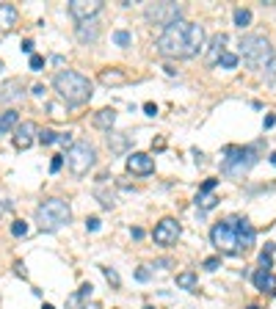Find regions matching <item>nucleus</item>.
Wrapping results in <instances>:
<instances>
[{"instance_id":"47","label":"nucleus","mask_w":276,"mask_h":309,"mask_svg":"<svg viewBox=\"0 0 276 309\" xmlns=\"http://www.w3.org/2000/svg\"><path fill=\"white\" fill-rule=\"evenodd\" d=\"M144 309H155V307H144Z\"/></svg>"},{"instance_id":"16","label":"nucleus","mask_w":276,"mask_h":309,"mask_svg":"<svg viewBox=\"0 0 276 309\" xmlns=\"http://www.w3.org/2000/svg\"><path fill=\"white\" fill-rule=\"evenodd\" d=\"M17 9L9 6V3H0V31H9V28L17 25Z\"/></svg>"},{"instance_id":"29","label":"nucleus","mask_w":276,"mask_h":309,"mask_svg":"<svg viewBox=\"0 0 276 309\" xmlns=\"http://www.w3.org/2000/svg\"><path fill=\"white\" fill-rule=\"evenodd\" d=\"M11 235H14V238H25L28 235V223L25 221H14L11 223Z\"/></svg>"},{"instance_id":"6","label":"nucleus","mask_w":276,"mask_h":309,"mask_svg":"<svg viewBox=\"0 0 276 309\" xmlns=\"http://www.w3.org/2000/svg\"><path fill=\"white\" fill-rule=\"evenodd\" d=\"M94 160H97V149L88 144V141H75V144L67 149V166L75 177L88 174V169L94 166Z\"/></svg>"},{"instance_id":"7","label":"nucleus","mask_w":276,"mask_h":309,"mask_svg":"<svg viewBox=\"0 0 276 309\" xmlns=\"http://www.w3.org/2000/svg\"><path fill=\"white\" fill-rule=\"evenodd\" d=\"M210 240L216 246L218 251H224V254H241V246H238V232H235V223L232 218H226V221H218L210 232Z\"/></svg>"},{"instance_id":"26","label":"nucleus","mask_w":276,"mask_h":309,"mask_svg":"<svg viewBox=\"0 0 276 309\" xmlns=\"http://www.w3.org/2000/svg\"><path fill=\"white\" fill-rule=\"evenodd\" d=\"M218 67L235 69V67H238V55H235V52H224V55H221V61H218Z\"/></svg>"},{"instance_id":"35","label":"nucleus","mask_w":276,"mask_h":309,"mask_svg":"<svg viewBox=\"0 0 276 309\" xmlns=\"http://www.w3.org/2000/svg\"><path fill=\"white\" fill-rule=\"evenodd\" d=\"M86 229L88 232H97V229H100V218H88V221H86Z\"/></svg>"},{"instance_id":"2","label":"nucleus","mask_w":276,"mask_h":309,"mask_svg":"<svg viewBox=\"0 0 276 309\" xmlns=\"http://www.w3.org/2000/svg\"><path fill=\"white\" fill-rule=\"evenodd\" d=\"M52 88L58 91L61 100H67L69 105H83L91 100V80L86 75H80V72H72V69H64L58 75L52 77Z\"/></svg>"},{"instance_id":"27","label":"nucleus","mask_w":276,"mask_h":309,"mask_svg":"<svg viewBox=\"0 0 276 309\" xmlns=\"http://www.w3.org/2000/svg\"><path fill=\"white\" fill-rule=\"evenodd\" d=\"M271 254H274V243H265V251L259 254V265L271 271Z\"/></svg>"},{"instance_id":"42","label":"nucleus","mask_w":276,"mask_h":309,"mask_svg":"<svg viewBox=\"0 0 276 309\" xmlns=\"http://www.w3.org/2000/svg\"><path fill=\"white\" fill-rule=\"evenodd\" d=\"M262 124H265V130L274 127V124H276V116H265V121H262Z\"/></svg>"},{"instance_id":"46","label":"nucleus","mask_w":276,"mask_h":309,"mask_svg":"<svg viewBox=\"0 0 276 309\" xmlns=\"http://www.w3.org/2000/svg\"><path fill=\"white\" fill-rule=\"evenodd\" d=\"M246 309H259V307H246Z\"/></svg>"},{"instance_id":"45","label":"nucleus","mask_w":276,"mask_h":309,"mask_svg":"<svg viewBox=\"0 0 276 309\" xmlns=\"http://www.w3.org/2000/svg\"><path fill=\"white\" fill-rule=\"evenodd\" d=\"M42 309H55V307H52V304H44V307Z\"/></svg>"},{"instance_id":"28","label":"nucleus","mask_w":276,"mask_h":309,"mask_svg":"<svg viewBox=\"0 0 276 309\" xmlns=\"http://www.w3.org/2000/svg\"><path fill=\"white\" fill-rule=\"evenodd\" d=\"M39 141H42L44 146L55 144V141H58V133H52V130H39Z\"/></svg>"},{"instance_id":"40","label":"nucleus","mask_w":276,"mask_h":309,"mask_svg":"<svg viewBox=\"0 0 276 309\" xmlns=\"http://www.w3.org/2000/svg\"><path fill=\"white\" fill-rule=\"evenodd\" d=\"M265 292H271V295H276V276H271V282H268Z\"/></svg>"},{"instance_id":"23","label":"nucleus","mask_w":276,"mask_h":309,"mask_svg":"<svg viewBox=\"0 0 276 309\" xmlns=\"http://www.w3.org/2000/svg\"><path fill=\"white\" fill-rule=\"evenodd\" d=\"M108 144H111L116 152H121V149L127 146V136H124V133H113V136H108Z\"/></svg>"},{"instance_id":"44","label":"nucleus","mask_w":276,"mask_h":309,"mask_svg":"<svg viewBox=\"0 0 276 309\" xmlns=\"http://www.w3.org/2000/svg\"><path fill=\"white\" fill-rule=\"evenodd\" d=\"M271 163H274V166H276V152H274V154H271Z\"/></svg>"},{"instance_id":"9","label":"nucleus","mask_w":276,"mask_h":309,"mask_svg":"<svg viewBox=\"0 0 276 309\" xmlns=\"http://www.w3.org/2000/svg\"><path fill=\"white\" fill-rule=\"evenodd\" d=\"M103 9V0H69V14L78 22H91Z\"/></svg>"},{"instance_id":"3","label":"nucleus","mask_w":276,"mask_h":309,"mask_svg":"<svg viewBox=\"0 0 276 309\" xmlns=\"http://www.w3.org/2000/svg\"><path fill=\"white\" fill-rule=\"evenodd\" d=\"M69 218H72V210H69L64 199H44L42 205L36 207V223L44 232L61 229L64 223H69Z\"/></svg>"},{"instance_id":"33","label":"nucleus","mask_w":276,"mask_h":309,"mask_svg":"<svg viewBox=\"0 0 276 309\" xmlns=\"http://www.w3.org/2000/svg\"><path fill=\"white\" fill-rule=\"evenodd\" d=\"M42 67H44V58H42V55H31V69H34V72H39Z\"/></svg>"},{"instance_id":"21","label":"nucleus","mask_w":276,"mask_h":309,"mask_svg":"<svg viewBox=\"0 0 276 309\" xmlns=\"http://www.w3.org/2000/svg\"><path fill=\"white\" fill-rule=\"evenodd\" d=\"M177 287H182V290H193V287H196V274H193V271L177 274Z\"/></svg>"},{"instance_id":"10","label":"nucleus","mask_w":276,"mask_h":309,"mask_svg":"<svg viewBox=\"0 0 276 309\" xmlns=\"http://www.w3.org/2000/svg\"><path fill=\"white\" fill-rule=\"evenodd\" d=\"M152 238H155L157 246H172V243H177V238H180V223L174 221V218H163V221L155 226Z\"/></svg>"},{"instance_id":"38","label":"nucleus","mask_w":276,"mask_h":309,"mask_svg":"<svg viewBox=\"0 0 276 309\" xmlns=\"http://www.w3.org/2000/svg\"><path fill=\"white\" fill-rule=\"evenodd\" d=\"M216 182H218V180H207L205 185H202V193H210V190L216 188Z\"/></svg>"},{"instance_id":"14","label":"nucleus","mask_w":276,"mask_h":309,"mask_svg":"<svg viewBox=\"0 0 276 309\" xmlns=\"http://www.w3.org/2000/svg\"><path fill=\"white\" fill-rule=\"evenodd\" d=\"M22 80H17V77H11V80H6L3 86H0V103H17V100H22Z\"/></svg>"},{"instance_id":"31","label":"nucleus","mask_w":276,"mask_h":309,"mask_svg":"<svg viewBox=\"0 0 276 309\" xmlns=\"http://www.w3.org/2000/svg\"><path fill=\"white\" fill-rule=\"evenodd\" d=\"M265 77L271 80V83L276 80V52H274V58H271V64L265 67Z\"/></svg>"},{"instance_id":"32","label":"nucleus","mask_w":276,"mask_h":309,"mask_svg":"<svg viewBox=\"0 0 276 309\" xmlns=\"http://www.w3.org/2000/svg\"><path fill=\"white\" fill-rule=\"evenodd\" d=\"M103 274H105V279H108L111 284H119V274H116L113 268H103Z\"/></svg>"},{"instance_id":"41","label":"nucleus","mask_w":276,"mask_h":309,"mask_svg":"<svg viewBox=\"0 0 276 309\" xmlns=\"http://www.w3.org/2000/svg\"><path fill=\"white\" fill-rule=\"evenodd\" d=\"M22 52H28V55H34V42H22Z\"/></svg>"},{"instance_id":"20","label":"nucleus","mask_w":276,"mask_h":309,"mask_svg":"<svg viewBox=\"0 0 276 309\" xmlns=\"http://www.w3.org/2000/svg\"><path fill=\"white\" fill-rule=\"evenodd\" d=\"M78 39H80V42H94V39H97V25H94V19H91V22H80Z\"/></svg>"},{"instance_id":"4","label":"nucleus","mask_w":276,"mask_h":309,"mask_svg":"<svg viewBox=\"0 0 276 309\" xmlns=\"http://www.w3.org/2000/svg\"><path fill=\"white\" fill-rule=\"evenodd\" d=\"M241 55L251 69H265L271 64V58H274V50H271V42H268L265 36L251 34V36H243Z\"/></svg>"},{"instance_id":"24","label":"nucleus","mask_w":276,"mask_h":309,"mask_svg":"<svg viewBox=\"0 0 276 309\" xmlns=\"http://www.w3.org/2000/svg\"><path fill=\"white\" fill-rule=\"evenodd\" d=\"M249 22H251V11L249 9H235V25L246 28Z\"/></svg>"},{"instance_id":"30","label":"nucleus","mask_w":276,"mask_h":309,"mask_svg":"<svg viewBox=\"0 0 276 309\" xmlns=\"http://www.w3.org/2000/svg\"><path fill=\"white\" fill-rule=\"evenodd\" d=\"M113 42L119 44V47H127V44H130V34H127V31H116V34H113Z\"/></svg>"},{"instance_id":"48","label":"nucleus","mask_w":276,"mask_h":309,"mask_svg":"<svg viewBox=\"0 0 276 309\" xmlns=\"http://www.w3.org/2000/svg\"><path fill=\"white\" fill-rule=\"evenodd\" d=\"M0 69H3V61H0Z\"/></svg>"},{"instance_id":"19","label":"nucleus","mask_w":276,"mask_h":309,"mask_svg":"<svg viewBox=\"0 0 276 309\" xmlns=\"http://www.w3.org/2000/svg\"><path fill=\"white\" fill-rule=\"evenodd\" d=\"M113 121H116V111H113V108H103V111L94 116V124L97 127H103V130H111Z\"/></svg>"},{"instance_id":"49","label":"nucleus","mask_w":276,"mask_h":309,"mask_svg":"<svg viewBox=\"0 0 276 309\" xmlns=\"http://www.w3.org/2000/svg\"><path fill=\"white\" fill-rule=\"evenodd\" d=\"M0 213H3V205H0Z\"/></svg>"},{"instance_id":"8","label":"nucleus","mask_w":276,"mask_h":309,"mask_svg":"<svg viewBox=\"0 0 276 309\" xmlns=\"http://www.w3.org/2000/svg\"><path fill=\"white\" fill-rule=\"evenodd\" d=\"M147 19L149 22H155V25H174V22H180L182 19V6L180 3H174V0H163V3H149L147 6Z\"/></svg>"},{"instance_id":"15","label":"nucleus","mask_w":276,"mask_h":309,"mask_svg":"<svg viewBox=\"0 0 276 309\" xmlns=\"http://www.w3.org/2000/svg\"><path fill=\"white\" fill-rule=\"evenodd\" d=\"M224 44H226V34H216L213 42H210V50H207V64H218L221 55H224Z\"/></svg>"},{"instance_id":"18","label":"nucleus","mask_w":276,"mask_h":309,"mask_svg":"<svg viewBox=\"0 0 276 309\" xmlns=\"http://www.w3.org/2000/svg\"><path fill=\"white\" fill-rule=\"evenodd\" d=\"M17 127H19V116H17V111L0 113V136H3V133H9V130H17Z\"/></svg>"},{"instance_id":"13","label":"nucleus","mask_w":276,"mask_h":309,"mask_svg":"<svg viewBox=\"0 0 276 309\" xmlns=\"http://www.w3.org/2000/svg\"><path fill=\"white\" fill-rule=\"evenodd\" d=\"M232 223H235V232H238V246H241V251H246L254 243V226L246 218H232Z\"/></svg>"},{"instance_id":"34","label":"nucleus","mask_w":276,"mask_h":309,"mask_svg":"<svg viewBox=\"0 0 276 309\" xmlns=\"http://www.w3.org/2000/svg\"><path fill=\"white\" fill-rule=\"evenodd\" d=\"M64 160H67V157H61V154H58V157H52V163H50V172L55 174V172H58V169H61V166H64Z\"/></svg>"},{"instance_id":"17","label":"nucleus","mask_w":276,"mask_h":309,"mask_svg":"<svg viewBox=\"0 0 276 309\" xmlns=\"http://www.w3.org/2000/svg\"><path fill=\"white\" fill-rule=\"evenodd\" d=\"M124 80H127V75L121 69H103L100 72V83H105V86H119Z\"/></svg>"},{"instance_id":"39","label":"nucleus","mask_w":276,"mask_h":309,"mask_svg":"<svg viewBox=\"0 0 276 309\" xmlns=\"http://www.w3.org/2000/svg\"><path fill=\"white\" fill-rule=\"evenodd\" d=\"M58 144H64V146H72L75 141H72V136L67 133V136H58Z\"/></svg>"},{"instance_id":"36","label":"nucleus","mask_w":276,"mask_h":309,"mask_svg":"<svg viewBox=\"0 0 276 309\" xmlns=\"http://www.w3.org/2000/svg\"><path fill=\"white\" fill-rule=\"evenodd\" d=\"M205 268H207V271H216V268H218V257H210V259H205Z\"/></svg>"},{"instance_id":"11","label":"nucleus","mask_w":276,"mask_h":309,"mask_svg":"<svg viewBox=\"0 0 276 309\" xmlns=\"http://www.w3.org/2000/svg\"><path fill=\"white\" fill-rule=\"evenodd\" d=\"M36 133H39V127H36L34 121H22V124L14 130V146H17V149H28V146L34 144Z\"/></svg>"},{"instance_id":"22","label":"nucleus","mask_w":276,"mask_h":309,"mask_svg":"<svg viewBox=\"0 0 276 309\" xmlns=\"http://www.w3.org/2000/svg\"><path fill=\"white\" fill-rule=\"evenodd\" d=\"M271 271H268V268H259L257 274H254V287H257V290H262L265 292V287H268V282H271Z\"/></svg>"},{"instance_id":"12","label":"nucleus","mask_w":276,"mask_h":309,"mask_svg":"<svg viewBox=\"0 0 276 309\" xmlns=\"http://www.w3.org/2000/svg\"><path fill=\"white\" fill-rule=\"evenodd\" d=\"M127 169L133 174H152L155 172V160H152L149 154H144V152H133L127 157Z\"/></svg>"},{"instance_id":"37","label":"nucleus","mask_w":276,"mask_h":309,"mask_svg":"<svg viewBox=\"0 0 276 309\" xmlns=\"http://www.w3.org/2000/svg\"><path fill=\"white\" fill-rule=\"evenodd\" d=\"M144 113H147V116H155V113H157V105L155 103H147V105H144Z\"/></svg>"},{"instance_id":"43","label":"nucleus","mask_w":276,"mask_h":309,"mask_svg":"<svg viewBox=\"0 0 276 309\" xmlns=\"http://www.w3.org/2000/svg\"><path fill=\"white\" fill-rule=\"evenodd\" d=\"M138 279H141V282H147V279H149V271H144V268H141V271H138Z\"/></svg>"},{"instance_id":"5","label":"nucleus","mask_w":276,"mask_h":309,"mask_svg":"<svg viewBox=\"0 0 276 309\" xmlns=\"http://www.w3.org/2000/svg\"><path fill=\"white\" fill-rule=\"evenodd\" d=\"M254 163H257V149H254V146H243V149L241 146H229L221 169H224V174H229V177H243Z\"/></svg>"},{"instance_id":"1","label":"nucleus","mask_w":276,"mask_h":309,"mask_svg":"<svg viewBox=\"0 0 276 309\" xmlns=\"http://www.w3.org/2000/svg\"><path fill=\"white\" fill-rule=\"evenodd\" d=\"M202 44H205V28L199 22H188V19H180V22L163 28V34L157 36V50L166 58H193L199 55Z\"/></svg>"},{"instance_id":"25","label":"nucleus","mask_w":276,"mask_h":309,"mask_svg":"<svg viewBox=\"0 0 276 309\" xmlns=\"http://www.w3.org/2000/svg\"><path fill=\"white\" fill-rule=\"evenodd\" d=\"M216 202H218V199L210 196V193H199V196H196V205L202 207V210H213V207H216Z\"/></svg>"}]
</instances>
